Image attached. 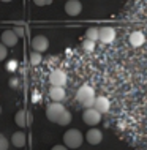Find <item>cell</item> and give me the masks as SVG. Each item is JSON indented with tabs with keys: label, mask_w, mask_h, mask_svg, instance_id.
<instances>
[{
	"label": "cell",
	"mask_w": 147,
	"mask_h": 150,
	"mask_svg": "<svg viewBox=\"0 0 147 150\" xmlns=\"http://www.w3.org/2000/svg\"><path fill=\"white\" fill-rule=\"evenodd\" d=\"M76 100L81 106H84L85 109L87 108H93L95 104V100H97V95H95V90L90 87V86H82L79 87V90L76 93Z\"/></svg>",
	"instance_id": "cell-1"
},
{
	"label": "cell",
	"mask_w": 147,
	"mask_h": 150,
	"mask_svg": "<svg viewBox=\"0 0 147 150\" xmlns=\"http://www.w3.org/2000/svg\"><path fill=\"white\" fill-rule=\"evenodd\" d=\"M82 141H84L82 133H81L79 129H76V128L68 129V131L63 134V142H65V145H67L68 149L81 147V145H82Z\"/></svg>",
	"instance_id": "cell-2"
},
{
	"label": "cell",
	"mask_w": 147,
	"mask_h": 150,
	"mask_svg": "<svg viewBox=\"0 0 147 150\" xmlns=\"http://www.w3.org/2000/svg\"><path fill=\"white\" fill-rule=\"evenodd\" d=\"M65 111H67V109H65V106H63L62 103H57V101H54V103H51V104L46 108V117H48L51 122L57 123Z\"/></svg>",
	"instance_id": "cell-3"
},
{
	"label": "cell",
	"mask_w": 147,
	"mask_h": 150,
	"mask_svg": "<svg viewBox=\"0 0 147 150\" xmlns=\"http://www.w3.org/2000/svg\"><path fill=\"white\" fill-rule=\"evenodd\" d=\"M101 115L103 114H100L95 108H87L82 114V120L89 125V127H95V125H98L101 122Z\"/></svg>",
	"instance_id": "cell-4"
},
{
	"label": "cell",
	"mask_w": 147,
	"mask_h": 150,
	"mask_svg": "<svg viewBox=\"0 0 147 150\" xmlns=\"http://www.w3.org/2000/svg\"><path fill=\"white\" fill-rule=\"evenodd\" d=\"M49 82H51V86L63 87L67 84V73L63 70H54L49 76Z\"/></svg>",
	"instance_id": "cell-5"
},
{
	"label": "cell",
	"mask_w": 147,
	"mask_h": 150,
	"mask_svg": "<svg viewBox=\"0 0 147 150\" xmlns=\"http://www.w3.org/2000/svg\"><path fill=\"white\" fill-rule=\"evenodd\" d=\"M48 47H49V40L46 38V36H43V35H38V36H35L33 40H32V49L36 51V52H43L44 51H48Z\"/></svg>",
	"instance_id": "cell-6"
},
{
	"label": "cell",
	"mask_w": 147,
	"mask_h": 150,
	"mask_svg": "<svg viewBox=\"0 0 147 150\" xmlns=\"http://www.w3.org/2000/svg\"><path fill=\"white\" fill-rule=\"evenodd\" d=\"M85 141H87L90 145H98L101 141H103V133H101V129L90 128L87 133H85Z\"/></svg>",
	"instance_id": "cell-7"
},
{
	"label": "cell",
	"mask_w": 147,
	"mask_h": 150,
	"mask_svg": "<svg viewBox=\"0 0 147 150\" xmlns=\"http://www.w3.org/2000/svg\"><path fill=\"white\" fill-rule=\"evenodd\" d=\"M81 11H82V3L79 2V0H68L67 3H65V13L68 16H77L81 14Z\"/></svg>",
	"instance_id": "cell-8"
},
{
	"label": "cell",
	"mask_w": 147,
	"mask_h": 150,
	"mask_svg": "<svg viewBox=\"0 0 147 150\" xmlns=\"http://www.w3.org/2000/svg\"><path fill=\"white\" fill-rule=\"evenodd\" d=\"M19 41V36L16 35V32L14 30H5L2 33V43L5 44L6 47H13L16 46Z\"/></svg>",
	"instance_id": "cell-9"
},
{
	"label": "cell",
	"mask_w": 147,
	"mask_h": 150,
	"mask_svg": "<svg viewBox=\"0 0 147 150\" xmlns=\"http://www.w3.org/2000/svg\"><path fill=\"white\" fill-rule=\"evenodd\" d=\"M116 38V30L112 27H101L100 29V41L104 44H111Z\"/></svg>",
	"instance_id": "cell-10"
},
{
	"label": "cell",
	"mask_w": 147,
	"mask_h": 150,
	"mask_svg": "<svg viewBox=\"0 0 147 150\" xmlns=\"http://www.w3.org/2000/svg\"><path fill=\"white\" fill-rule=\"evenodd\" d=\"M14 122H16L18 127L26 128V127H28V125L32 123V114L27 112V111H19L18 114H16V117H14Z\"/></svg>",
	"instance_id": "cell-11"
},
{
	"label": "cell",
	"mask_w": 147,
	"mask_h": 150,
	"mask_svg": "<svg viewBox=\"0 0 147 150\" xmlns=\"http://www.w3.org/2000/svg\"><path fill=\"white\" fill-rule=\"evenodd\" d=\"M49 96H51L52 101L62 103V101L65 100V96H67V93H65V88H63V87L51 86V88H49Z\"/></svg>",
	"instance_id": "cell-12"
},
{
	"label": "cell",
	"mask_w": 147,
	"mask_h": 150,
	"mask_svg": "<svg viewBox=\"0 0 147 150\" xmlns=\"http://www.w3.org/2000/svg\"><path fill=\"white\" fill-rule=\"evenodd\" d=\"M93 108H95L100 114H106V112L109 111V108H111V103H109V100L106 98V96H97Z\"/></svg>",
	"instance_id": "cell-13"
},
{
	"label": "cell",
	"mask_w": 147,
	"mask_h": 150,
	"mask_svg": "<svg viewBox=\"0 0 147 150\" xmlns=\"http://www.w3.org/2000/svg\"><path fill=\"white\" fill-rule=\"evenodd\" d=\"M146 43V36L142 32H131L130 33V44L133 47H139Z\"/></svg>",
	"instance_id": "cell-14"
},
{
	"label": "cell",
	"mask_w": 147,
	"mask_h": 150,
	"mask_svg": "<svg viewBox=\"0 0 147 150\" xmlns=\"http://www.w3.org/2000/svg\"><path fill=\"white\" fill-rule=\"evenodd\" d=\"M27 142V137H26V133H22V131H16L13 136H11V144L14 145V147H24Z\"/></svg>",
	"instance_id": "cell-15"
},
{
	"label": "cell",
	"mask_w": 147,
	"mask_h": 150,
	"mask_svg": "<svg viewBox=\"0 0 147 150\" xmlns=\"http://www.w3.org/2000/svg\"><path fill=\"white\" fill-rule=\"evenodd\" d=\"M85 38L98 41V40H100V29H98V27H90V29H87L85 30Z\"/></svg>",
	"instance_id": "cell-16"
},
{
	"label": "cell",
	"mask_w": 147,
	"mask_h": 150,
	"mask_svg": "<svg viewBox=\"0 0 147 150\" xmlns=\"http://www.w3.org/2000/svg\"><path fill=\"white\" fill-rule=\"evenodd\" d=\"M28 59H30V63L32 65H40V63H41V60H43L41 52H36V51L32 52V54L28 55Z\"/></svg>",
	"instance_id": "cell-17"
},
{
	"label": "cell",
	"mask_w": 147,
	"mask_h": 150,
	"mask_svg": "<svg viewBox=\"0 0 147 150\" xmlns=\"http://www.w3.org/2000/svg\"><path fill=\"white\" fill-rule=\"evenodd\" d=\"M70 122H71V112H70V111H65L63 114H62V117L59 119V122H57V123L62 125V127H65V125H68Z\"/></svg>",
	"instance_id": "cell-18"
},
{
	"label": "cell",
	"mask_w": 147,
	"mask_h": 150,
	"mask_svg": "<svg viewBox=\"0 0 147 150\" xmlns=\"http://www.w3.org/2000/svg\"><path fill=\"white\" fill-rule=\"evenodd\" d=\"M82 49H84L85 52H92L93 49H95V41H93V40L85 38L84 41H82Z\"/></svg>",
	"instance_id": "cell-19"
},
{
	"label": "cell",
	"mask_w": 147,
	"mask_h": 150,
	"mask_svg": "<svg viewBox=\"0 0 147 150\" xmlns=\"http://www.w3.org/2000/svg\"><path fill=\"white\" fill-rule=\"evenodd\" d=\"M8 145H10L8 139L3 134H0V150H8Z\"/></svg>",
	"instance_id": "cell-20"
},
{
	"label": "cell",
	"mask_w": 147,
	"mask_h": 150,
	"mask_svg": "<svg viewBox=\"0 0 147 150\" xmlns=\"http://www.w3.org/2000/svg\"><path fill=\"white\" fill-rule=\"evenodd\" d=\"M6 55H8L6 46H5L3 43H0V62H2V60H5V59H6Z\"/></svg>",
	"instance_id": "cell-21"
},
{
	"label": "cell",
	"mask_w": 147,
	"mask_h": 150,
	"mask_svg": "<svg viewBox=\"0 0 147 150\" xmlns=\"http://www.w3.org/2000/svg\"><path fill=\"white\" fill-rule=\"evenodd\" d=\"M33 3L36 6H46V5H51L52 0H33Z\"/></svg>",
	"instance_id": "cell-22"
},
{
	"label": "cell",
	"mask_w": 147,
	"mask_h": 150,
	"mask_svg": "<svg viewBox=\"0 0 147 150\" xmlns=\"http://www.w3.org/2000/svg\"><path fill=\"white\" fill-rule=\"evenodd\" d=\"M14 32H16V35L19 36V38H22L24 35H26V30H24V27H21V25H18V27H14L13 29Z\"/></svg>",
	"instance_id": "cell-23"
},
{
	"label": "cell",
	"mask_w": 147,
	"mask_h": 150,
	"mask_svg": "<svg viewBox=\"0 0 147 150\" xmlns=\"http://www.w3.org/2000/svg\"><path fill=\"white\" fill-rule=\"evenodd\" d=\"M51 150H68V147L67 145H54Z\"/></svg>",
	"instance_id": "cell-24"
},
{
	"label": "cell",
	"mask_w": 147,
	"mask_h": 150,
	"mask_svg": "<svg viewBox=\"0 0 147 150\" xmlns=\"http://www.w3.org/2000/svg\"><path fill=\"white\" fill-rule=\"evenodd\" d=\"M2 2H5V3H8V2H11V0H2Z\"/></svg>",
	"instance_id": "cell-25"
},
{
	"label": "cell",
	"mask_w": 147,
	"mask_h": 150,
	"mask_svg": "<svg viewBox=\"0 0 147 150\" xmlns=\"http://www.w3.org/2000/svg\"><path fill=\"white\" fill-rule=\"evenodd\" d=\"M0 114H2V106H0Z\"/></svg>",
	"instance_id": "cell-26"
}]
</instances>
